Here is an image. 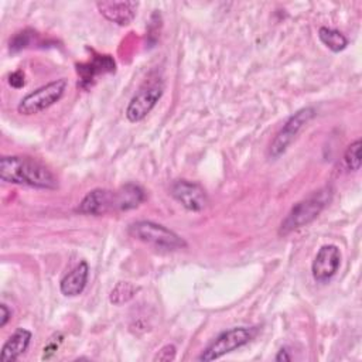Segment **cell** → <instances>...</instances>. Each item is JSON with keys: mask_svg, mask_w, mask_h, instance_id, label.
<instances>
[{"mask_svg": "<svg viewBox=\"0 0 362 362\" xmlns=\"http://www.w3.org/2000/svg\"><path fill=\"white\" fill-rule=\"evenodd\" d=\"M89 266L85 260L79 262L71 272H68L59 281V290L65 297L79 296L88 283Z\"/></svg>", "mask_w": 362, "mask_h": 362, "instance_id": "12", "label": "cell"}, {"mask_svg": "<svg viewBox=\"0 0 362 362\" xmlns=\"http://www.w3.org/2000/svg\"><path fill=\"white\" fill-rule=\"evenodd\" d=\"M163 92H164L163 79L158 75L156 76L150 75L140 85V88L136 90V93L130 99L124 112L127 120L132 123L143 120L151 112V109L157 105V102L163 96Z\"/></svg>", "mask_w": 362, "mask_h": 362, "instance_id": "4", "label": "cell"}, {"mask_svg": "<svg viewBox=\"0 0 362 362\" xmlns=\"http://www.w3.org/2000/svg\"><path fill=\"white\" fill-rule=\"evenodd\" d=\"M175 346L173 344H167L163 348H160V351L154 355L153 361H160V362H170L175 358Z\"/></svg>", "mask_w": 362, "mask_h": 362, "instance_id": "19", "label": "cell"}, {"mask_svg": "<svg viewBox=\"0 0 362 362\" xmlns=\"http://www.w3.org/2000/svg\"><path fill=\"white\" fill-rule=\"evenodd\" d=\"M31 40V34H28V31H23L18 33L11 41H10V51H18L24 47H27L30 44Z\"/></svg>", "mask_w": 362, "mask_h": 362, "instance_id": "20", "label": "cell"}, {"mask_svg": "<svg viewBox=\"0 0 362 362\" xmlns=\"http://www.w3.org/2000/svg\"><path fill=\"white\" fill-rule=\"evenodd\" d=\"M115 71V61L110 55H98L93 58L92 62L78 65V74L81 75V79L83 82H89L93 79L95 75L105 74V72H113Z\"/></svg>", "mask_w": 362, "mask_h": 362, "instance_id": "15", "label": "cell"}, {"mask_svg": "<svg viewBox=\"0 0 362 362\" xmlns=\"http://www.w3.org/2000/svg\"><path fill=\"white\" fill-rule=\"evenodd\" d=\"M33 334L25 328H17L8 339L3 344L0 359L3 362H14L17 361L30 346Z\"/></svg>", "mask_w": 362, "mask_h": 362, "instance_id": "13", "label": "cell"}, {"mask_svg": "<svg viewBox=\"0 0 362 362\" xmlns=\"http://www.w3.org/2000/svg\"><path fill=\"white\" fill-rule=\"evenodd\" d=\"M116 194H117L119 211L134 209L140 204H143L146 199L144 189L134 182H127L122 185L119 189H116Z\"/></svg>", "mask_w": 362, "mask_h": 362, "instance_id": "14", "label": "cell"}, {"mask_svg": "<svg viewBox=\"0 0 362 362\" xmlns=\"http://www.w3.org/2000/svg\"><path fill=\"white\" fill-rule=\"evenodd\" d=\"M361 148H362V141L358 139L354 143H351L344 154V163L348 170L351 171H358L362 165V158H361Z\"/></svg>", "mask_w": 362, "mask_h": 362, "instance_id": "18", "label": "cell"}, {"mask_svg": "<svg viewBox=\"0 0 362 362\" xmlns=\"http://www.w3.org/2000/svg\"><path fill=\"white\" fill-rule=\"evenodd\" d=\"M274 361H276V362H281V361H291V355L288 354L287 348H281V349L277 352V355L274 356Z\"/></svg>", "mask_w": 362, "mask_h": 362, "instance_id": "24", "label": "cell"}, {"mask_svg": "<svg viewBox=\"0 0 362 362\" xmlns=\"http://www.w3.org/2000/svg\"><path fill=\"white\" fill-rule=\"evenodd\" d=\"M0 328L6 327V324L10 321L11 318V310L6 305V304H1L0 305Z\"/></svg>", "mask_w": 362, "mask_h": 362, "instance_id": "22", "label": "cell"}, {"mask_svg": "<svg viewBox=\"0 0 362 362\" xmlns=\"http://www.w3.org/2000/svg\"><path fill=\"white\" fill-rule=\"evenodd\" d=\"M0 178L4 182L40 189H57L58 180L41 161L25 156H3L0 158Z\"/></svg>", "mask_w": 362, "mask_h": 362, "instance_id": "1", "label": "cell"}, {"mask_svg": "<svg viewBox=\"0 0 362 362\" xmlns=\"http://www.w3.org/2000/svg\"><path fill=\"white\" fill-rule=\"evenodd\" d=\"M96 7L99 13L109 21L116 23L119 25L130 24L139 7L136 1H98Z\"/></svg>", "mask_w": 362, "mask_h": 362, "instance_id": "11", "label": "cell"}, {"mask_svg": "<svg viewBox=\"0 0 362 362\" xmlns=\"http://www.w3.org/2000/svg\"><path fill=\"white\" fill-rule=\"evenodd\" d=\"M76 211L82 215H93V216L116 212L119 211L117 194L116 191H112V189L95 188L82 198Z\"/></svg>", "mask_w": 362, "mask_h": 362, "instance_id": "8", "label": "cell"}, {"mask_svg": "<svg viewBox=\"0 0 362 362\" xmlns=\"http://www.w3.org/2000/svg\"><path fill=\"white\" fill-rule=\"evenodd\" d=\"M315 116V109L311 106L301 107L296 113H293L281 126L276 137L273 139L270 147H269V156L273 158L280 157L288 146L293 143V140L297 137L300 130Z\"/></svg>", "mask_w": 362, "mask_h": 362, "instance_id": "7", "label": "cell"}, {"mask_svg": "<svg viewBox=\"0 0 362 362\" xmlns=\"http://www.w3.org/2000/svg\"><path fill=\"white\" fill-rule=\"evenodd\" d=\"M341 264V250L337 245H324L318 249L313 263L311 274L317 283H327L331 280Z\"/></svg>", "mask_w": 362, "mask_h": 362, "instance_id": "9", "label": "cell"}, {"mask_svg": "<svg viewBox=\"0 0 362 362\" xmlns=\"http://www.w3.org/2000/svg\"><path fill=\"white\" fill-rule=\"evenodd\" d=\"M66 86H68V81L65 78H59L34 89L18 102V106H17L18 113L24 116H30L51 107L64 96Z\"/></svg>", "mask_w": 362, "mask_h": 362, "instance_id": "5", "label": "cell"}, {"mask_svg": "<svg viewBox=\"0 0 362 362\" xmlns=\"http://www.w3.org/2000/svg\"><path fill=\"white\" fill-rule=\"evenodd\" d=\"M255 337V329L247 327H233L221 332L198 356V361L209 362L218 359L246 344Z\"/></svg>", "mask_w": 362, "mask_h": 362, "instance_id": "6", "label": "cell"}, {"mask_svg": "<svg viewBox=\"0 0 362 362\" xmlns=\"http://www.w3.org/2000/svg\"><path fill=\"white\" fill-rule=\"evenodd\" d=\"M318 38L332 52H339L348 45V38L341 31L329 27H320Z\"/></svg>", "mask_w": 362, "mask_h": 362, "instance_id": "16", "label": "cell"}, {"mask_svg": "<svg viewBox=\"0 0 362 362\" xmlns=\"http://www.w3.org/2000/svg\"><path fill=\"white\" fill-rule=\"evenodd\" d=\"M171 195L177 199L185 209L192 212L202 211L208 204V197L205 189L194 181L177 180L171 184Z\"/></svg>", "mask_w": 362, "mask_h": 362, "instance_id": "10", "label": "cell"}, {"mask_svg": "<svg viewBox=\"0 0 362 362\" xmlns=\"http://www.w3.org/2000/svg\"><path fill=\"white\" fill-rule=\"evenodd\" d=\"M127 232L132 238L153 245L158 249L178 250L187 247L184 238H181L170 228L153 221H136L129 225Z\"/></svg>", "mask_w": 362, "mask_h": 362, "instance_id": "3", "label": "cell"}, {"mask_svg": "<svg viewBox=\"0 0 362 362\" xmlns=\"http://www.w3.org/2000/svg\"><path fill=\"white\" fill-rule=\"evenodd\" d=\"M332 194H334L332 187L325 185L318 191H314L305 199L294 204L290 212L281 221L279 228V235L286 236L300 228L310 225L314 219H317V216L328 205V202L332 198Z\"/></svg>", "mask_w": 362, "mask_h": 362, "instance_id": "2", "label": "cell"}, {"mask_svg": "<svg viewBox=\"0 0 362 362\" xmlns=\"http://www.w3.org/2000/svg\"><path fill=\"white\" fill-rule=\"evenodd\" d=\"M61 342V341H59ZM59 342H55V341H49L48 342V345L47 346H44V355H42V359H48V358H51L54 354H55V351L58 349V345H59Z\"/></svg>", "mask_w": 362, "mask_h": 362, "instance_id": "23", "label": "cell"}, {"mask_svg": "<svg viewBox=\"0 0 362 362\" xmlns=\"http://www.w3.org/2000/svg\"><path fill=\"white\" fill-rule=\"evenodd\" d=\"M139 291V287L130 281H119L109 294V301L115 305H123L129 303Z\"/></svg>", "mask_w": 362, "mask_h": 362, "instance_id": "17", "label": "cell"}, {"mask_svg": "<svg viewBox=\"0 0 362 362\" xmlns=\"http://www.w3.org/2000/svg\"><path fill=\"white\" fill-rule=\"evenodd\" d=\"M8 83H10V86H13V88H16V89L23 88L24 83H25L23 71H14V72H11V74L8 75Z\"/></svg>", "mask_w": 362, "mask_h": 362, "instance_id": "21", "label": "cell"}]
</instances>
